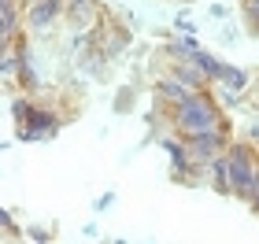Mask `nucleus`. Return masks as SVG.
Listing matches in <instances>:
<instances>
[{"label":"nucleus","mask_w":259,"mask_h":244,"mask_svg":"<svg viewBox=\"0 0 259 244\" xmlns=\"http://www.w3.org/2000/svg\"><path fill=\"white\" fill-rule=\"evenodd\" d=\"M178 126H182L189 137L200 133V130H215V108H211L204 96H185V100H182Z\"/></svg>","instance_id":"nucleus-1"},{"label":"nucleus","mask_w":259,"mask_h":244,"mask_svg":"<svg viewBox=\"0 0 259 244\" xmlns=\"http://www.w3.org/2000/svg\"><path fill=\"white\" fill-rule=\"evenodd\" d=\"M230 181H233V189H237L241 196L252 189V178H255V167H252V156H248V148H233V156H230Z\"/></svg>","instance_id":"nucleus-2"},{"label":"nucleus","mask_w":259,"mask_h":244,"mask_svg":"<svg viewBox=\"0 0 259 244\" xmlns=\"http://www.w3.org/2000/svg\"><path fill=\"white\" fill-rule=\"evenodd\" d=\"M219 144H222V137H219L215 130H200V133H193V141H189V152H193V156H200V159H211Z\"/></svg>","instance_id":"nucleus-3"},{"label":"nucleus","mask_w":259,"mask_h":244,"mask_svg":"<svg viewBox=\"0 0 259 244\" xmlns=\"http://www.w3.org/2000/svg\"><path fill=\"white\" fill-rule=\"evenodd\" d=\"M56 11H60V0H41V4L30 11V26H45V22H52Z\"/></svg>","instance_id":"nucleus-4"},{"label":"nucleus","mask_w":259,"mask_h":244,"mask_svg":"<svg viewBox=\"0 0 259 244\" xmlns=\"http://www.w3.org/2000/svg\"><path fill=\"white\" fill-rule=\"evenodd\" d=\"M196 67H200L207 78H219V74H222V63H215L207 52H196Z\"/></svg>","instance_id":"nucleus-5"},{"label":"nucleus","mask_w":259,"mask_h":244,"mask_svg":"<svg viewBox=\"0 0 259 244\" xmlns=\"http://www.w3.org/2000/svg\"><path fill=\"white\" fill-rule=\"evenodd\" d=\"M222 81H226V85L233 89V92H237V89H244V74L241 71H230V67H222V74H219Z\"/></svg>","instance_id":"nucleus-6"},{"label":"nucleus","mask_w":259,"mask_h":244,"mask_svg":"<svg viewBox=\"0 0 259 244\" xmlns=\"http://www.w3.org/2000/svg\"><path fill=\"white\" fill-rule=\"evenodd\" d=\"M11 30H15V8L11 0H4V37H11Z\"/></svg>","instance_id":"nucleus-7"},{"label":"nucleus","mask_w":259,"mask_h":244,"mask_svg":"<svg viewBox=\"0 0 259 244\" xmlns=\"http://www.w3.org/2000/svg\"><path fill=\"white\" fill-rule=\"evenodd\" d=\"M167 152L174 156V163H178V170H185V152H182V144H174V141H167Z\"/></svg>","instance_id":"nucleus-8"},{"label":"nucleus","mask_w":259,"mask_h":244,"mask_svg":"<svg viewBox=\"0 0 259 244\" xmlns=\"http://www.w3.org/2000/svg\"><path fill=\"white\" fill-rule=\"evenodd\" d=\"M163 92H167V96H178V100H185V92L178 89V81H163Z\"/></svg>","instance_id":"nucleus-9"}]
</instances>
